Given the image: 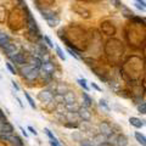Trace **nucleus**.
<instances>
[{"instance_id":"2","label":"nucleus","mask_w":146,"mask_h":146,"mask_svg":"<svg viewBox=\"0 0 146 146\" xmlns=\"http://www.w3.org/2000/svg\"><path fill=\"white\" fill-rule=\"evenodd\" d=\"M36 98H38V100L40 102L49 104V102H51L54 100V93L50 89H44V90L39 91L38 95H36Z\"/></svg>"},{"instance_id":"8","label":"nucleus","mask_w":146,"mask_h":146,"mask_svg":"<svg viewBox=\"0 0 146 146\" xmlns=\"http://www.w3.org/2000/svg\"><path fill=\"white\" fill-rule=\"evenodd\" d=\"M78 129H80L83 133H86V134H89L91 136H94L96 133H94V127L90 124V122H84V121H82L79 123V128Z\"/></svg>"},{"instance_id":"39","label":"nucleus","mask_w":146,"mask_h":146,"mask_svg":"<svg viewBox=\"0 0 146 146\" xmlns=\"http://www.w3.org/2000/svg\"><path fill=\"white\" fill-rule=\"evenodd\" d=\"M135 1H136V3H138V4H139V5H141V6H143V7H145V9H146V3L144 1V0H135Z\"/></svg>"},{"instance_id":"26","label":"nucleus","mask_w":146,"mask_h":146,"mask_svg":"<svg viewBox=\"0 0 146 146\" xmlns=\"http://www.w3.org/2000/svg\"><path fill=\"white\" fill-rule=\"evenodd\" d=\"M78 144H79V146H98V145H95L94 141L90 140V139H83Z\"/></svg>"},{"instance_id":"24","label":"nucleus","mask_w":146,"mask_h":146,"mask_svg":"<svg viewBox=\"0 0 146 146\" xmlns=\"http://www.w3.org/2000/svg\"><path fill=\"white\" fill-rule=\"evenodd\" d=\"M77 83H78V84H79V85H80L82 88H83L85 91H89V86H88V84H86L88 82H86V79L84 78V77H83V78L77 79Z\"/></svg>"},{"instance_id":"22","label":"nucleus","mask_w":146,"mask_h":146,"mask_svg":"<svg viewBox=\"0 0 146 146\" xmlns=\"http://www.w3.org/2000/svg\"><path fill=\"white\" fill-rule=\"evenodd\" d=\"M71 136H72L73 141H77V143H80V141L84 139L83 138V133H82V131H72Z\"/></svg>"},{"instance_id":"12","label":"nucleus","mask_w":146,"mask_h":146,"mask_svg":"<svg viewBox=\"0 0 146 146\" xmlns=\"http://www.w3.org/2000/svg\"><path fill=\"white\" fill-rule=\"evenodd\" d=\"M10 42H11L10 35H9L6 32L0 29V48H5Z\"/></svg>"},{"instance_id":"1","label":"nucleus","mask_w":146,"mask_h":146,"mask_svg":"<svg viewBox=\"0 0 146 146\" xmlns=\"http://www.w3.org/2000/svg\"><path fill=\"white\" fill-rule=\"evenodd\" d=\"M20 72H21L22 78H25L26 80H29V82L38 79L40 76V70H38V68H35L31 65L22 66L20 68Z\"/></svg>"},{"instance_id":"33","label":"nucleus","mask_w":146,"mask_h":146,"mask_svg":"<svg viewBox=\"0 0 146 146\" xmlns=\"http://www.w3.org/2000/svg\"><path fill=\"white\" fill-rule=\"evenodd\" d=\"M138 111H139V113H146V102L139 105V106H138Z\"/></svg>"},{"instance_id":"16","label":"nucleus","mask_w":146,"mask_h":146,"mask_svg":"<svg viewBox=\"0 0 146 146\" xmlns=\"http://www.w3.org/2000/svg\"><path fill=\"white\" fill-rule=\"evenodd\" d=\"M82 98H83V105H82V106H85L89 108L91 105H93V99L89 96V94L86 93V91H84V93L82 94Z\"/></svg>"},{"instance_id":"7","label":"nucleus","mask_w":146,"mask_h":146,"mask_svg":"<svg viewBox=\"0 0 146 146\" xmlns=\"http://www.w3.org/2000/svg\"><path fill=\"white\" fill-rule=\"evenodd\" d=\"M78 115L80 117V121L84 122H90L91 121V112L88 107L85 106H80V108L78 110Z\"/></svg>"},{"instance_id":"34","label":"nucleus","mask_w":146,"mask_h":146,"mask_svg":"<svg viewBox=\"0 0 146 146\" xmlns=\"http://www.w3.org/2000/svg\"><path fill=\"white\" fill-rule=\"evenodd\" d=\"M3 122H7V118L5 116V113L0 110V123H3Z\"/></svg>"},{"instance_id":"35","label":"nucleus","mask_w":146,"mask_h":146,"mask_svg":"<svg viewBox=\"0 0 146 146\" xmlns=\"http://www.w3.org/2000/svg\"><path fill=\"white\" fill-rule=\"evenodd\" d=\"M27 129H28V130H29L31 133L33 134L34 136H36V135H38V131H36V130H35V128H33L32 125H28V128H27Z\"/></svg>"},{"instance_id":"46","label":"nucleus","mask_w":146,"mask_h":146,"mask_svg":"<svg viewBox=\"0 0 146 146\" xmlns=\"http://www.w3.org/2000/svg\"><path fill=\"white\" fill-rule=\"evenodd\" d=\"M113 146H115V145H113Z\"/></svg>"},{"instance_id":"45","label":"nucleus","mask_w":146,"mask_h":146,"mask_svg":"<svg viewBox=\"0 0 146 146\" xmlns=\"http://www.w3.org/2000/svg\"><path fill=\"white\" fill-rule=\"evenodd\" d=\"M141 121H143V124L146 125V119H141Z\"/></svg>"},{"instance_id":"37","label":"nucleus","mask_w":146,"mask_h":146,"mask_svg":"<svg viewBox=\"0 0 146 146\" xmlns=\"http://www.w3.org/2000/svg\"><path fill=\"white\" fill-rule=\"evenodd\" d=\"M11 83H12V86H13V89H15L16 91H20V85H18L15 80H11Z\"/></svg>"},{"instance_id":"19","label":"nucleus","mask_w":146,"mask_h":146,"mask_svg":"<svg viewBox=\"0 0 146 146\" xmlns=\"http://www.w3.org/2000/svg\"><path fill=\"white\" fill-rule=\"evenodd\" d=\"M80 108V105H78V102H70L66 104V110L67 112H78V110Z\"/></svg>"},{"instance_id":"41","label":"nucleus","mask_w":146,"mask_h":146,"mask_svg":"<svg viewBox=\"0 0 146 146\" xmlns=\"http://www.w3.org/2000/svg\"><path fill=\"white\" fill-rule=\"evenodd\" d=\"M15 99L17 100V102H18V105H20V107H21V108H23L25 106H23V104H22V101H21V99H20V98H18V96H15Z\"/></svg>"},{"instance_id":"30","label":"nucleus","mask_w":146,"mask_h":146,"mask_svg":"<svg viewBox=\"0 0 146 146\" xmlns=\"http://www.w3.org/2000/svg\"><path fill=\"white\" fill-rule=\"evenodd\" d=\"M67 52L71 55V56L73 57V58H76V60H79V56H78V54H77L74 50H72L70 46H67Z\"/></svg>"},{"instance_id":"28","label":"nucleus","mask_w":146,"mask_h":146,"mask_svg":"<svg viewBox=\"0 0 146 146\" xmlns=\"http://www.w3.org/2000/svg\"><path fill=\"white\" fill-rule=\"evenodd\" d=\"M43 40L45 42V44H46V46H49L50 49H52L54 48V43H52V40L50 39V36H48V35H43Z\"/></svg>"},{"instance_id":"36","label":"nucleus","mask_w":146,"mask_h":146,"mask_svg":"<svg viewBox=\"0 0 146 146\" xmlns=\"http://www.w3.org/2000/svg\"><path fill=\"white\" fill-rule=\"evenodd\" d=\"M90 86L93 89H95V90H98V91H101V88H100V86L96 84V83H90Z\"/></svg>"},{"instance_id":"43","label":"nucleus","mask_w":146,"mask_h":146,"mask_svg":"<svg viewBox=\"0 0 146 146\" xmlns=\"http://www.w3.org/2000/svg\"><path fill=\"white\" fill-rule=\"evenodd\" d=\"M98 146H112V144H111V143H108V141H105V143L100 144V145H98Z\"/></svg>"},{"instance_id":"10","label":"nucleus","mask_w":146,"mask_h":146,"mask_svg":"<svg viewBox=\"0 0 146 146\" xmlns=\"http://www.w3.org/2000/svg\"><path fill=\"white\" fill-rule=\"evenodd\" d=\"M15 129H13V125L10 122H3L0 123V134H9L12 135Z\"/></svg>"},{"instance_id":"13","label":"nucleus","mask_w":146,"mask_h":146,"mask_svg":"<svg viewBox=\"0 0 146 146\" xmlns=\"http://www.w3.org/2000/svg\"><path fill=\"white\" fill-rule=\"evenodd\" d=\"M91 140L94 141V144H95V145H100V144L105 143V141H107V136L99 131V133H96V134L93 136V138H91Z\"/></svg>"},{"instance_id":"11","label":"nucleus","mask_w":146,"mask_h":146,"mask_svg":"<svg viewBox=\"0 0 146 146\" xmlns=\"http://www.w3.org/2000/svg\"><path fill=\"white\" fill-rule=\"evenodd\" d=\"M28 63H29L31 66H33L35 68H38V70H40L42 66H43V63H44V61H43L42 57L36 56V55H31L29 60H28Z\"/></svg>"},{"instance_id":"29","label":"nucleus","mask_w":146,"mask_h":146,"mask_svg":"<svg viewBox=\"0 0 146 146\" xmlns=\"http://www.w3.org/2000/svg\"><path fill=\"white\" fill-rule=\"evenodd\" d=\"M5 66H6L7 70L10 71L11 74H17V71L15 70V67L12 66V63H10V62H5Z\"/></svg>"},{"instance_id":"5","label":"nucleus","mask_w":146,"mask_h":146,"mask_svg":"<svg viewBox=\"0 0 146 146\" xmlns=\"http://www.w3.org/2000/svg\"><path fill=\"white\" fill-rule=\"evenodd\" d=\"M3 50H4V52H5V55L6 56L10 58L11 56H13L15 54H17L20 50H18V45H17V43H13V42H10L5 48H3Z\"/></svg>"},{"instance_id":"17","label":"nucleus","mask_w":146,"mask_h":146,"mask_svg":"<svg viewBox=\"0 0 146 146\" xmlns=\"http://www.w3.org/2000/svg\"><path fill=\"white\" fill-rule=\"evenodd\" d=\"M65 100H66V104H70V102H76V101H77V96H76L74 91L68 90L67 93L65 94Z\"/></svg>"},{"instance_id":"31","label":"nucleus","mask_w":146,"mask_h":146,"mask_svg":"<svg viewBox=\"0 0 146 146\" xmlns=\"http://www.w3.org/2000/svg\"><path fill=\"white\" fill-rule=\"evenodd\" d=\"M65 127H66V128H71V129H73V128H79V123H76V122H67V123H65Z\"/></svg>"},{"instance_id":"18","label":"nucleus","mask_w":146,"mask_h":146,"mask_svg":"<svg viewBox=\"0 0 146 146\" xmlns=\"http://www.w3.org/2000/svg\"><path fill=\"white\" fill-rule=\"evenodd\" d=\"M129 123H130V125L135 127L136 129H140V128L144 125L143 124V121H141L140 118H138V117H130L129 118Z\"/></svg>"},{"instance_id":"25","label":"nucleus","mask_w":146,"mask_h":146,"mask_svg":"<svg viewBox=\"0 0 146 146\" xmlns=\"http://www.w3.org/2000/svg\"><path fill=\"white\" fill-rule=\"evenodd\" d=\"M23 94H25V98L27 99V101H28V104H29V106L33 108V110H35V108H36V105H35V102H34L33 98H32L28 93H23Z\"/></svg>"},{"instance_id":"9","label":"nucleus","mask_w":146,"mask_h":146,"mask_svg":"<svg viewBox=\"0 0 146 146\" xmlns=\"http://www.w3.org/2000/svg\"><path fill=\"white\" fill-rule=\"evenodd\" d=\"M36 7H38V10L40 11V13H42V17H43L46 22L51 21V20H55V18L57 17L56 13L52 12L51 10H46V9H43V7H40V6H36Z\"/></svg>"},{"instance_id":"3","label":"nucleus","mask_w":146,"mask_h":146,"mask_svg":"<svg viewBox=\"0 0 146 146\" xmlns=\"http://www.w3.org/2000/svg\"><path fill=\"white\" fill-rule=\"evenodd\" d=\"M27 27H28V31L32 32V33L36 34L38 36H40V31H39V27L36 21L34 20V17L32 16V13L28 11V16H27Z\"/></svg>"},{"instance_id":"40","label":"nucleus","mask_w":146,"mask_h":146,"mask_svg":"<svg viewBox=\"0 0 146 146\" xmlns=\"http://www.w3.org/2000/svg\"><path fill=\"white\" fill-rule=\"evenodd\" d=\"M134 5H135V7H136V9H139V10H140V11H145V10H146V9H145V7H143V6H141V5H139V4H138V3H135V4H134Z\"/></svg>"},{"instance_id":"4","label":"nucleus","mask_w":146,"mask_h":146,"mask_svg":"<svg viewBox=\"0 0 146 146\" xmlns=\"http://www.w3.org/2000/svg\"><path fill=\"white\" fill-rule=\"evenodd\" d=\"M28 60H29V58L26 57V55H25L23 51H18L17 54H15L13 56L10 57V61H12L13 63H16V65L21 66V67L26 66L27 63H28Z\"/></svg>"},{"instance_id":"42","label":"nucleus","mask_w":146,"mask_h":146,"mask_svg":"<svg viewBox=\"0 0 146 146\" xmlns=\"http://www.w3.org/2000/svg\"><path fill=\"white\" fill-rule=\"evenodd\" d=\"M110 1H111L112 4H115V6H119V5H121V1H119V0H110Z\"/></svg>"},{"instance_id":"44","label":"nucleus","mask_w":146,"mask_h":146,"mask_svg":"<svg viewBox=\"0 0 146 146\" xmlns=\"http://www.w3.org/2000/svg\"><path fill=\"white\" fill-rule=\"evenodd\" d=\"M50 146H60V145H57L56 143H54V141L50 140Z\"/></svg>"},{"instance_id":"38","label":"nucleus","mask_w":146,"mask_h":146,"mask_svg":"<svg viewBox=\"0 0 146 146\" xmlns=\"http://www.w3.org/2000/svg\"><path fill=\"white\" fill-rule=\"evenodd\" d=\"M20 130L22 131V134H23V135H25V138H28V133H27V130L25 129V128H23V127H20Z\"/></svg>"},{"instance_id":"23","label":"nucleus","mask_w":146,"mask_h":146,"mask_svg":"<svg viewBox=\"0 0 146 146\" xmlns=\"http://www.w3.org/2000/svg\"><path fill=\"white\" fill-rule=\"evenodd\" d=\"M54 101L56 102V104H66V100H65V95L55 93V94H54Z\"/></svg>"},{"instance_id":"27","label":"nucleus","mask_w":146,"mask_h":146,"mask_svg":"<svg viewBox=\"0 0 146 146\" xmlns=\"http://www.w3.org/2000/svg\"><path fill=\"white\" fill-rule=\"evenodd\" d=\"M55 49H56V54H57V56L61 58V60H63V61H66V55H65V52L62 51V49L58 46V45H56L55 46Z\"/></svg>"},{"instance_id":"14","label":"nucleus","mask_w":146,"mask_h":146,"mask_svg":"<svg viewBox=\"0 0 146 146\" xmlns=\"http://www.w3.org/2000/svg\"><path fill=\"white\" fill-rule=\"evenodd\" d=\"M68 90H70L68 85H67L66 83H62V82H60V83H57V84H56V91H55V93L65 95Z\"/></svg>"},{"instance_id":"32","label":"nucleus","mask_w":146,"mask_h":146,"mask_svg":"<svg viewBox=\"0 0 146 146\" xmlns=\"http://www.w3.org/2000/svg\"><path fill=\"white\" fill-rule=\"evenodd\" d=\"M99 105H100V106H101L102 108H105V110H106V111H110V107H108V105H107V102L105 101L104 99H100V100H99Z\"/></svg>"},{"instance_id":"6","label":"nucleus","mask_w":146,"mask_h":146,"mask_svg":"<svg viewBox=\"0 0 146 146\" xmlns=\"http://www.w3.org/2000/svg\"><path fill=\"white\" fill-rule=\"evenodd\" d=\"M99 131H100V133H102V134H105L106 136L115 133L112 125L110 124L108 122H101V123H100V124H99Z\"/></svg>"},{"instance_id":"20","label":"nucleus","mask_w":146,"mask_h":146,"mask_svg":"<svg viewBox=\"0 0 146 146\" xmlns=\"http://www.w3.org/2000/svg\"><path fill=\"white\" fill-rule=\"evenodd\" d=\"M135 139L141 146H146V136L141 134L140 131H135Z\"/></svg>"},{"instance_id":"15","label":"nucleus","mask_w":146,"mask_h":146,"mask_svg":"<svg viewBox=\"0 0 146 146\" xmlns=\"http://www.w3.org/2000/svg\"><path fill=\"white\" fill-rule=\"evenodd\" d=\"M80 119V117L78 115V112H67L66 113V122H76L78 123Z\"/></svg>"},{"instance_id":"21","label":"nucleus","mask_w":146,"mask_h":146,"mask_svg":"<svg viewBox=\"0 0 146 146\" xmlns=\"http://www.w3.org/2000/svg\"><path fill=\"white\" fill-rule=\"evenodd\" d=\"M44 131H45V134H46V136H48V138H49L50 140H51V141H54V143H56L57 145H60V143H58L57 138H56V136L54 135V133H52V131L49 129V128H44Z\"/></svg>"}]
</instances>
